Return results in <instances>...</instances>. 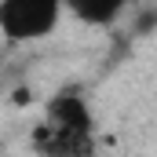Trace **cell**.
<instances>
[{
    "label": "cell",
    "mask_w": 157,
    "mask_h": 157,
    "mask_svg": "<svg viewBox=\"0 0 157 157\" xmlns=\"http://www.w3.org/2000/svg\"><path fill=\"white\" fill-rule=\"evenodd\" d=\"M66 0H0V33L11 44L48 40L62 22Z\"/></svg>",
    "instance_id": "1"
},
{
    "label": "cell",
    "mask_w": 157,
    "mask_h": 157,
    "mask_svg": "<svg viewBox=\"0 0 157 157\" xmlns=\"http://www.w3.org/2000/svg\"><path fill=\"white\" fill-rule=\"evenodd\" d=\"M33 146L40 157H91L95 154V132H70V128L40 121L33 132Z\"/></svg>",
    "instance_id": "2"
},
{
    "label": "cell",
    "mask_w": 157,
    "mask_h": 157,
    "mask_svg": "<svg viewBox=\"0 0 157 157\" xmlns=\"http://www.w3.org/2000/svg\"><path fill=\"white\" fill-rule=\"evenodd\" d=\"M44 121H48V124H59V128H70V132H95L91 106L80 99L77 91H62V95L48 99Z\"/></svg>",
    "instance_id": "3"
},
{
    "label": "cell",
    "mask_w": 157,
    "mask_h": 157,
    "mask_svg": "<svg viewBox=\"0 0 157 157\" xmlns=\"http://www.w3.org/2000/svg\"><path fill=\"white\" fill-rule=\"evenodd\" d=\"M66 7L88 26H113L128 7V0H66Z\"/></svg>",
    "instance_id": "4"
}]
</instances>
